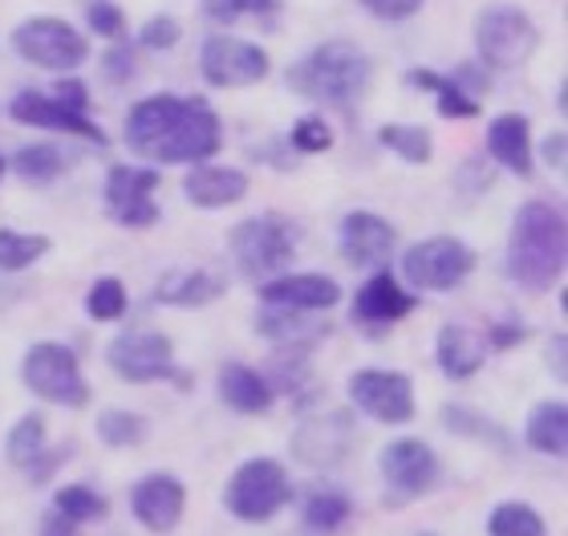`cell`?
<instances>
[{"label": "cell", "mask_w": 568, "mask_h": 536, "mask_svg": "<svg viewBox=\"0 0 568 536\" xmlns=\"http://www.w3.org/2000/svg\"><path fill=\"white\" fill-rule=\"evenodd\" d=\"M126 146L151 163L195 168L203 159L220 155L224 122L203 98L154 94L134 102L126 114Z\"/></svg>", "instance_id": "cell-1"}, {"label": "cell", "mask_w": 568, "mask_h": 536, "mask_svg": "<svg viewBox=\"0 0 568 536\" xmlns=\"http://www.w3.org/2000/svg\"><path fill=\"white\" fill-rule=\"evenodd\" d=\"M568 232L565 212L545 200L524 203L508 232V276L528 293H548L565 276Z\"/></svg>", "instance_id": "cell-2"}, {"label": "cell", "mask_w": 568, "mask_h": 536, "mask_svg": "<svg viewBox=\"0 0 568 536\" xmlns=\"http://www.w3.org/2000/svg\"><path fill=\"white\" fill-rule=\"evenodd\" d=\"M284 82L301 98L349 107V102L369 94V85H374V61L354 41H325V45L308 49L305 58L284 73Z\"/></svg>", "instance_id": "cell-3"}, {"label": "cell", "mask_w": 568, "mask_h": 536, "mask_svg": "<svg viewBox=\"0 0 568 536\" xmlns=\"http://www.w3.org/2000/svg\"><path fill=\"white\" fill-rule=\"evenodd\" d=\"M296 224L281 212H264V215H248L232 227L227 236V249H232V261L248 281H268L293 261L296 252Z\"/></svg>", "instance_id": "cell-4"}, {"label": "cell", "mask_w": 568, "mask_h": 536, "mask_svg": "<svg viewBox=\"0 0 568 536\" xmlns=\"http://www.w3.org/2000/svg\"><path fill=\"white\" fill-rule=\"evenodd\" d=\"M540 45V29L520 4H487L475 17V53L484 70H516Z\"/></svg>", "instance_id": "cell-5"}, {"label": "cell", "mask_w": 568, "mask_h": 536, "mask_svg": "<svg viewBox=\"0 0 568 536\" xmlns=\"http://www.w3.org/2000/svg\"><path fill=\"white\" fill-rule=\"evenodd\" d=\"M21 378L37 398H45L53 406L78 411V406L90 403V382L82 374V362L65 342H37V346L24 350Z\"/></svg>", "instance_id": "cell-6"}, {"label": "cell", "mask_w": 568, "mask_h": 536, "mask_svg": "<svg viewBox=\"0 0 568 536\" xmlns=\"http://www.w3.org/2000/svg\"><path fill=\"white\" fill-rule=\"evenodd\" d=\"M288 500H293V484H288V472L276 459H248V464H240L224 492L227 513L244 520V525L273 520Z\"/></svg>", "instance_id": "cell-7"}, {"label": "cell", "mask_w": 568, "mask_h": 536, "mask_svg": "<svg viewBox=\"0 0 568 536\" xmlns=\"http://www.w3.org/2000/svg\"><path fill=\"white\" fill-rule=\"evenodd\" d=\"M12 49L29 65L58 73H73L78 65L90 61V41L65 17H29V21H21L12 29Z\"/></svg>", "instance_id": "cell-8"}, {"label": "cell", "mask_w": 568, "mask_h": 536, "mask_svg": "<svg viewBox=\"0 0 568 536\" xmlns=\"http://www.w3.org/2000/svg\"><path fill=\"white\" fill-rule=\"evenodd\" d=\"M475 273V249L463 244L459 236H430L418 240L403 252V276L410 289H430V293H447L463 285Z\"/></svg>", "instance_id": "cell-9"}, {"label": "cell", "mask_w": 568, "mask_h": 536, "mask_svg": "<svg viewBox=\"0 0 568 536\" xmlns=\"http://www.w3.org/2000/svg\"><path fill=\"white\" fill-rule=\"evenodd\" d=\"M110 370L126 382H163L175 378L179 386H187V374L175 366V346L171 337L159 330H122L106 346Z\"/></svg>", "instance_id": "cell-10"}, {"label": "cell", "mask_w": 568, "mask_h": 536, "mask_svg": "<svg viewBox=\"0 0 568 536\" xmlns=\"http://www.w3.org/2000/svg\"><path fill=\"white\" fill-rule=\"evenodd\" d=\"M349 403L369 415L374 423H390V427H403L415 418V382L403 370H354L349 374Z\"/></svg>", "instance_id": "cell-11"}, {"label": "cell", "mask_w": 568, "mask_h": 536, "mask_svg": "<svg viewBox=\"0 0 568 536\" xmlns=\"http://www.w3.org/2000/svg\"><path fill=\"white\" fill-rule=\"evenodd\" d=\"M273 58L264 53L256 41L232 33H215L200 49V73L215 90H240V85H256L268 78Z\"/></svg>", "instance_id": "cell-12"}, {"label": "cell", "mask_w": 568, "mask_h": 536, "mask_svg": "<svg viewBox=\"0 0 568 536\" xmlns=\"http://www.w3.org/2000/svg\"><path fill=\"white\" fill-rule=\"evenodd\" d=\"M378 467H382V479H386V504H394V508L426 496L438 479L435 447L423 439H410V435L386 443L378 455Z\"/></svg>", "instance_id": "cell-13"}, {"label": "cell", "mask_w": 568, "mask_h": 536, "mask_svg": "<svg viewBox=\"0 0 568 536\" xmlns=\"http://www.w3.org/2000/svg\"><path fill=\"white\" fill-rule=\"evenodd\" d=\"M357 443V418L349 411H325V415L301 418V427L293 431V455L313 472H329V467L345 464Z\"/></svg>", "instance_id": "cell-14"}, {"label": "cell", "mask_w": 568, "mask_h": 536, "mask_svg": "<svg viewBox=\"0 0 568 536\" xmlns=\"http://www.w3.org/2000/svg\"><path fill=\"white\" fill-rule=\"evenodd\" d=\"M418 310V297L410 289L398 285V276L390 269H378L374 276L362 281V289L354 293V305H349V317H354L357 330L366 334H386L394 325L410 317Z\"/></svg>", "instance_id": "cell-15"}, {"label": "cell", "mask_w": 568, "mask_h": 536, "mask_svg": "<svg viewBox=\"0 0 568 536\" xmlns=\"http://www.w3.org/2000/svg\"><path fill=\"white\" fill-rule=\"evenodd\" d=\"M154 191H159V171L154 168H134V163L110 168L106 212L114 215L122 227H154L159 224Z\"/></svg>", "instance_id": "cell-16"}, {"label": "cell", "mask_w": 568, "mask_h": 536, "mask_svg": "<svg viewBox=\"0 0 568 536\" xmlns=\"http://www.w3.org/2000/svg\"><path fill=\"white\" fill-rule=\"evenodd\" d=\"M183 508H187V488L171 472H151V476H142L131 488L134 520L154 536L175 533L179 520H183Z\"/></svg>", "instance_id": "cell-17"}, {"label": "cell", "mask_w": 568, "mask_h": 536, "mask_svg": "<svg viewBox=\"0 0 568 536\" xmlns=\"http://www.w3.org/2000/svg\"><path fill=\"white\" fill-rule=\"evenodd\" d=\"M9 114L21 127H37V131H58V134H78L85 143H106V134L102 127L78 114V110L61 107L58 98L45 94V90H21V94H12L9 102Z\"/></svg>", "instance_id": "cell-18"}, {"label": "cell", "mask_w": 568, "mask_h": 536, "mask_svg": "<svg viewBox=\"0 0 568 536\" xmlns=\"http://www.w3.org/2000/svg\"><path fill=\"white\" fill-rule=\"evenodd\" d=\"M264 305H281V310H305L325 313L342 301V285L325 273H293V276H268L261 285Z\"/></svg>", "instance_id": "cell-19"}, {"label": "cell", "mask_w": 568, "mask_h": 536, "mask_svg": "<svg viewBox=\"0 0 568 536\" xmlns=\"http://www.w3.org/2000/svg\"><path fill=\"white\" fill-rule=\"evenodd\" d=\"M394 227L390 220H382L378 212H349L342 220V232H337V244H342V256L349 264H382L394 252Z\"/></svg>", "instance_id": "cell-20"}, {"label": "cell", "mask_w": 568, "mask_h": 536, "mask_svg": "<svg viewBox=\"0 0 568 536\" xmlns=\"http://www.w3.org/2000/svg\"><path fill=\"white\" fill-rule=\"evenodd\" d=\"M487 151L499 168L511 171V175L528 179L532 175V122L524 114H496L487 122Z\"/></svg>", "instance_id": "cell-21"}, {"label": "cell", "mask_w": 568, "mask_h": 536, "mask_svg": "<svg viewBox=\"0 0 568 536\" xmlns=\"http://www.w3.org/2000/svg\"><path fill=\"white\" fill-rule=\"evenodd\" d=\"M435 362L450 382L471 378L487 362V337L471 325H443L435 337Z\"/></svg>", "instance_id": "cell-22"}, {"label": "cell", "mask_w": 568, "mask_h": 536, "mask_svg": "<svg viewBox=\"0 0 568 536\" xmlns=\"http://www.w3.org/2000/svg\"><path fill=\"white\" fill-rule=\"evenodd\" d=\"M183 195L195 208H232L248 195V175L240 168H212V163H195L183 179Z\"/></svg>", "instance_id": "cell-23"}, {"label": "cell", "mask_w": 568, "mask_h": 536, "mask_svg": "<svg viewBox=\"0 0 568 536\" xmlns=\"http://www.w3.org/2000/svg\"><path fill=\"white\" fill-rule=\"evenodd\" d=\"M220 297H224V276L212 269H175L154 285V301L175 310H203Z\"/></svg>", "instance_id": "cell-24"}, {"label": "cell", "mask_w": 568, "mask_h": 536, "mask_svg": "<svg viewBox=\"0 0 568 536\" xmlns=\"http://www.w3.org/2000/svg\"><path fill=\"white\" fill-rule=\"evenodd\" d=\"M220 398L240 415H264L273 406L276 391L264 382L261 370L244 366V362H227V366H220Z\"/></svg>", "instance_id": "cell-25"}, {"label": "cell", "mask_w": 568, "mask_h": 536, "mask_svg": "<svg viewBox=\"0 0 568 536\" xmlns=\"http://www.w3.org/2000/svg\"><path fill=\"white\" fill-rule=\"evenodd\" d=\"M256 334L276 342V346H313L317 337L329 334L325 322H308L305 310H281V305H264L256 317Z\"/></svg>", "instance_id": "cell-26"}, {"label": "cell", "mask_w": 568, "mask_h": 536, "mask_svg": "<svg viewBox=\"0 0 568 536\" xmlns=\"http://www.w3.org/2000/svg\"><path fill=\"white\" fill-rule=\"evenodd\" d=\"M524 439L528 447L552 459H565L568 452V406L560 398H545L532 406V415L524 423Z\"/></svg>", "instance_id": "cell-27"}, {"label": "cell", "mask_w": 568, "mask_h": 536, "mask_svg": "<svg viewBox=\"0 0 568 536\" xmlns=\"http://www.w3.org/2000/svg\"><path fill=\"white\" fill-rule=\"evenodd\" d=\"M45 443H49L45 415H37V411L33 415H21L9 427V435H4V459L12 467H21V472H29L45 455Z\"/></svg>", "instance_id": "cell-28"}, {"label": "cell", "mask_w": 568, "mask_h": 536, "mask_svg": "<svg viewBox=\"0 0 568 536\" xmlns=\"http://www.w3.org/2000/svg\"><path fill=\"white\" fill-rule=\"evenodd\" d=\"M349 516H354V504L337 488H317L305 500V528L313 536H333L337 528L349 525Z\"/></svg>", "instance_id": "cell-29"}, {"label": "cell", "mask_w": 568, "mask_h": 536, "mask_svg": "<svg viewBox=\"0 0 568 536\" xmlns=\"http://www.w3.org/2000/svg\"><path fill=\"white\" fill-rule=\"evenodd\" d=\"M378 143L390 146L394 155L410 163V168H426L430 155H435V139L426 127H415V122H386L378 127Z\"/></svg>", "instance_id": "cell-30"}, {"label": "cell", "mask_w": 568, "mask_h": 536, "mask_svg": "<svg viewBox=\"0 0 568 536\" xmlns=\"http://www.w3.org/2000/svg\"><path fill=\"white\" fill-rule=\"evenodd\" d=\"M12 171L24 179V183H37V188H45L53 179L65 171V151L53 143H29L21 146L17 155H12Z\"/></svg>", "instance_id": "cell-31"}, {"label": "cell", "mask_w": 568, "mask_h": 536, "mask_svg": "<svg viewBox=\"0 0 568 536\" xmlns=\"http://www.w3.org/2000/svg\"><path fill=\"white\" fill-rule=\"evenodd\" d=\"M49 249H53V240L41 236V232H12V227H0V273L33 269Z\"/></svg>", "instance_id": "cell-32"}, {"label": "cell", "mask_w": 568, "mask_h": 536, "mask_svg": "<svg viewBox=\"0 0 568 536\" xmlns=\"http://www.w3.org/2000/svg\"><path fill=\"white\" fill-rule=\"evenodd\" d=\"M487 533L491 536H548V525L532 504L504 500L491 508V516H487Z\"/></svg>", "instance_id": "cell-33"}, {"label": "cell", "mask_w": 568, "mask_h": 536, "mask_svg": "<svg viewBox=\"0 0 568 536\" xmlns=\"http://www.w3.org/2000/svg\"><path fill=\"white\" fill-rule=\"evenodd\" d=\"M53 508H58L65 520H73V525H94V520H106L110 516V500L98 496L90 484H65V488H58Z\"/></svg>", "instance_id": "cell-34"}, {"label": "cell", "mask_w": 568, "mask_h": 536, "mask_svg": "<svg viewBox=\"0 0 568 536\" xmlns=\"http://www.w3.org/2000/svg\"><path fill=\"white\" fill-rule=\"evenodd\" d=\"M308 378H313L308 346H281L273 354V362H268V374H264V382H268L273 391H284V394H296Z\"/></svg>", "instance_id": "cell-35"}, {"label": "cell", "mask_w": 568, "mask_h": 536, "mask_svg": "<svg viewBox=\"0 0 568 536\" xmlns=\"http://www.w3.org/2000/svg\"><path fill=\"white\" fill-rule=\"evenodd\" d=\"M126 305H131V297H126V285L119 276H98L85 293V313L94 322H119V317H126Z\"/></svg>", "instance_id": "cell-36"}, {"label": "cell", "mask_w": 568, "mask_h": 536, "mask_svg": "<svg viewBox=\"0 0 568 536\" xmlns=\"http://www.w3.org/2000/svg\"><path fill=\"white\" fill-rule=\"evenodd\" d=\"M98 439L106 447H139L146 439V418L134 411H102L98 415Z\"/></svg>", "instance_id": "cell-37"}, {"label": "cell", "mask_w": 568, "mask_h": 536, "mask_svg": "<svg viewBox=\"0 0 568 536\" xmlns=\"http://www.w3.org/2000/svg\"><path fill=\"white\" fill-rule=\"evenodd\" d=\"M435 110L443 114V119H479V98H471L467 90H459V85L450 82L447 73L438 78L435 85Z\"/></svg>", "instance_id": "cell-38"}, {"label": "cell", "mask_w": 568, "mask_h": 536, "mask_svg": "<svg viewBox=\"0 0 568 536\" xmlns=\"http://www.w3.org/2000/svg\"><path fill=\"white\" fill-rule=\"evenodd\" d=\"M443 427H447L450 435H471V439L504 443V435H499V431L491 427L479 411H471V406H443Z\"/></svg>", "instance_id": "cell-39"}, {"label": "cell", "mask_w": 568, "mask_h": 536, "mask_svg": "<svg viewBox=\"0 0 568 536\" xmlns=\"http://www.w3.org/2000/svg\"><path fill=\"white\" fill-rule=\"evenodd\" d=\"M288 143H293V151H301V155H321V151H329V146H333L329 122L317 119V114H305V119H296L293 122V134H288Z\"/></svg>", "instance_id": "cell-40"}, {"label": "cell", "mask_w": 568, "mask_h": 536, "mask_svg": "<svg viewBox=\"0 0 568 536\" xmlns=\"http://www.w3.org/2000/svg\"><path fill=\"white\" fill-rule=\"evenodd\" d=\"M281 9V0H203V12L212 17L215 24H232L236 17H268V12Z\"/></svg>", "instance_id": "cell-41"}, {"label": "cell", "mask_w": 568, "mask_h": 536, "mask_svg": "<svg viewBox=\"0 0 568 536\" xmlns=\"http://www.w3.org/2000/svg\"><path fill=\"white\" fill-rule=\"evenodd\" d=\"M85 24H90L98 37L119 41V37L126 33V12H122L114 0H90V4H85Z\"/></svg>", "instance_id": "cell-42"}, {"label": "cell", "mask_w": 568, "mask_h": 536, "mask_svg": "<svg viewBox=\"0 0 568 536\" xmlns=\"http://www.w3.org/2000/svg\"><path fill=\"white\" fill-rule=\"evenodd\" d=\"M179 37H183V24L175 17H151V21L139 29V45L151 49V53H163V49H175Z\"/></svg>", "instance_id": "cell-43"}, {"label": "cell", "mask_w": 568, "mask_h": 536, "mask_svg": "<svg viewBox=\"0 0 568 536\" xmlns=\"http://www.w3.org/2000/svg\"><path fill=\"white\" fill-rule=\"evenodd\" d=\"M102 73H106V82H114V85L131 82L134 78V49L126 45V41L110 45L106 53H102Z\"/></svg>", "instance_id": "cell-44"}, {"label": "cell", "mask_w": 568, "mask_h": 536, "mask_svg": "<svg viewBox=\"0 0 568 536\" xmlns=\"http://www.w3.org/2000/svg\"><path fill=\"white\" fill-rule=\"evenodd\" d=\"M378 21H410L415 12H423V0H362Z\"/></svg>", "instance_id": "cell-45"}, {"label": "cell", "mask_w": 568, "mask_h": 536, "mask_svg": "<svg viewBox=\"0 0 568 536\" xmlns=\"http://www.w3.org/2000/svg\"><path fill=\"white\" fill-rule=\"evenodd\" d=\"M49 94L58 98L61 107H70V110H78V114H85L90 110V85L85 82H78V78H61Z\"/></svg>", "instance_id": "cell-46"}, {"label": "cell", "mask_w": 568, "mask_h": 536, "mask_svg": "<svg viewBox=\"0 0 568 536\" xmlns=\"http://www.w3.org/2000/svg\"><path fill=\"white\" fill-rule=\"evenodd\" d=\"M447 78L455 85H459V90H467L471 98H479L487 90V85H491V73H487L484 65H479V61H467V65H459V70L447 73Z\"/></svg>", "instance_id": "cell-47"}, {"label": "cell", "mask_w": 568, "mask_h": 536, "mask_svg": "<svg viewBox=\"0 0 568 536\" xmlns=\"http://www.w3.org/2000/svg\"><path fill=\"white\" fill-rule=\"evenodd\" d=\"M484 337H487V350H511L528 337V330H524L520 322H496Z\"/></svg>", "instance_id": "cell-48"}, {"label": "cell", "mask_w": 568, "mask_h": 536, "mask_svg": "<svg viewBox=\"0 0 568 536\" xmlns=\"http://www.w3.org/2000/svg\"><path fill=\"white\" fill-rule=\"evenodd\" d=\"M565 151H568L565 131H552V134L545 139V146H540V155H545V163H548V168H557V171H565Z\"/></svg>", "instance_id": "cell-49"}, {"label": "cell", "mask_w": 568, "mask_h": 536, "mask_svg": "<svg viewBox=\"0 0 568 536\" xmlns=\"http://www.w3.org/2000/svg\"><path fill=\"white\" fill-rule=\"evenodd\" d=\"M565 354H568V337H565V334H557L552 342H548V370L557 374V382H565V378H568V362H565Z\"/></svg>", "instance_id": "cell-50"}, {"label": "cell", "mask_w": 568, "mask_h": 536, "mask_svg": "<svg viewBox=\"0 0 568 536\" xmlns=\"http://www.w3.org/2000/svg\"><path fill=\"white\" fill-rule=\"evenodd\" d=\"M45 536H78V525H73V520H65V516L53 508V513L45 516Z\"/></svg>", "instance_id": "cell-51"}, {"label": "cell", "mask_w": 568, "mask_h": 536, "mask_svg": "<svg viewBox=\"0 0 568 536\" xmlns=\"http://www.w3.org/2000/svg\"><path fill=\"white\" fill-rule=\"evenodd\" d=\"M4 168H9V163H4V159H0V179H4Z\"/></svg>", "instance_id": "cell-52"}, {"label": "cell", "mask_w": 568, "mask_h": 536, "mask_svg": "<svg viewBox=\"0 0 568 536\" xmlns=\"http://www.w3.org/2000/svg\"><path fill=\"white\" fill-rule=\"evenodd\" d=\"M426 536H430V533H426Z\"/></svg>", "instance_id": "cell-53"}]
</instances>
